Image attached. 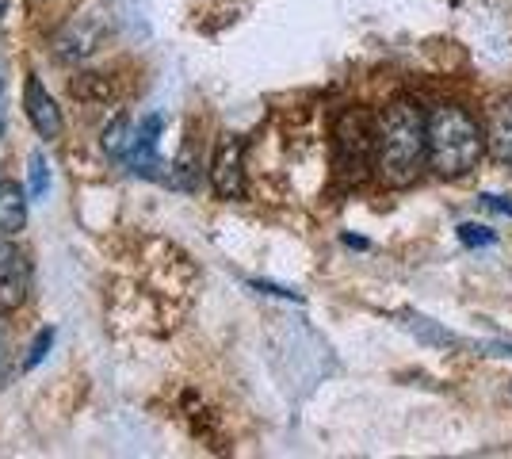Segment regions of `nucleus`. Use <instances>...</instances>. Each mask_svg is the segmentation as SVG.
I'll return each mask as SVG.
<instances>
[{"mask_svg":"<svg viewBox=\"0 0 512 459\" xmlns=\"http://www.w3.org/2000/svg\"><path fill=\"white\" fill-rule=\"evenodd\" d=\"M428 161V119L413 100H394L379 123L375 176L386 188H409Z\"/></svg>","mask_w":512,"mask_h":459,"instance_id":"1","label":"nucleus"},{"mask_svg":"<svg viewBox=\"0 0 512 459\" xmlns=\"http://www.w3.org/2000/svg\"><path fill=\"white\" fill-rule=\"evenodd\" d=\"M486 153V131L459 104H440L428 111V161L444 180H463L478 169Z\"/></svg>","mask_w":512,"mask_h":459,"instance_id":"2","label":"nucleus"},{"mask_svg":"<svg viewBox=\"0 0 512 459\" xmlns=\"http://www.w3.org/2000/svg\"><path fill=\"white\" fill-rule=\"evenodd\" d=\"M379 127L371 123V111H344L337 123V169L348 184H360L367 169H375Z\"/></svg>","mask_w":512,"mask_h":459,"instance_id":"3","label":"nucleus"},{"mask_svg":"<svg viewBox=\"0 0 512 459\" xmlns=\"http://www.w3.org/2000/svg\"><path fill=\"white\" fill-rule=\"evenodd\" d=\"M161 127H165V119L161 115H146V119H138L134 127H130V138L123 153H119V165L134 176H146V180H165V165H161V157H157V138H161Z\"/></svg>","mask_w":512,"mask_h":459,"instance_id":"4","label":"nucleus"},{"mask_svg":"<svg viewBox=\"0 0 512 459\" xmlns=\"http://www.w3.org/2000/svg\"><path fill=\"white\" fill-rule=\"evenodd\" d=\"M211 180H214V192L222 199L245 196V142L237 134H226L218 142L211 161Z\"/></svg>","mask_w":512,"mask_h":459,"instance_id":"5","label":"nucleus"},{"mask_svg":"<svg viewBox=\"0 0 512 459\" xmlns=\"http://www.w3.org/2000/svg\"><path fill=\"white\" fill-rule=\"evenodd\" d=\"M31 291V261L8 238H0V314L23 306Z\"/></svg>","mask_w":512,"mask_h":459,"instance_id":"6","label":"nucleus"},{"mask_svg":"<svg viewBox=\"0 0 512 459\" xmlns=\"http://www.w3.org/2000/svg\"><path fill=\"white\" fill-rule=\"evenodd\" d=\"M23 108H27V119H31V127L43 134V138H58L62 134V111L54 104V96L43 88V81L31 73L27 77V85H23Z\"/></svg>","mask_w":512,"mask_h":459,"instance_id":"7","label":"nucleus"},{"mask_svg":"<svg viewBox=\"0 0 512 459\" xmlns=\"http://www.w3.org/2000/svg\"><path fill=\"white\" fill-rule=\"evenodd\" d=\"M486 146L501 165H512V96L497 100L490 108V123H486Z\"/></svg>","mask_w":512,"mask_h":459,"instance_id":"8","label":"nucleus"},{"mask_svg":"<svg viewBox=\"0 0 512 459\" xmlns=\"http://www.w3.org/2000/svg\"><path fill=\"white\" fill-rule=\"evenodd\" d=\"M100 46V27H85V23H69L58 35V58L62 62H81Z\"/></svg>","mask_w":512,"mask_h":459,"instance_id":"9","label":"nucleus"},{"mask_svg":"<svg viewBox=\"0 0 512 459\" xmlns=\"http://www.w3.org/2000/svg\"><path fill=\"white\" fill-rule=\"evenodd\" d=\"M69 96L81 100V104L100 108V104H111V100L119 96V88H115V81L104 77V73H81L77 81H69Z\"/></svg>","mask_w":512,"mask_h":459,"instance_id":"10","label":"nucleus"},{"mask_svg":"<svg viewBox=\"0 0 512 459\" xmlns=\"http://www.w3.org/2000/svg\"><path fill=\"white\" fill-rule=\"evenodd\" d=\"M27 222V199L20 184H0V238H12Z\"/></svg>","mask_w":512,"mask_h":459,"instance_id":"11","label":"nucleus"},{"mask_svg":"<svg viewBox=\"0 0 512 459\" xmlns=\"http://www.w3.org/2000/svg\"><path fill=\"white\" fill-rule=\"evenodd\" d=\"M169 180H172V188H180V192H195V188H199V153H195L192 142L180 150Z\"/></svg>","mask_w":512,"mask_h":459,"instance_id":"12","label":"nucleus"},{"mask_svg":"<svg viewBox=\"0 0 512 459\" xmlns=\"http://www.w3.org/2000/svg\"><path fill=\"white\" fill-rule=\"evenodd\" d=\"M130 115H115V123L104 131V150H107V157H115L119 161V153H123V146H127V138H130Z\"/></svg>","mask_w":512,"mask_h":459,"instance_id":"13","label":"nucleus"},{"mask_svg":"<svg viewBox=\"0 0 512 459\" xmlns=\"http://www.w3.org/2000/svg\"><path fill=\"white\" fill-rule=\"evenodd\" d=\"M459 241H463L467 249H486V245H497V234H493L490 226H478V222H463V226H459Z\"/></svg>","mask_w":512,"mask_h":459,"instance_id":"14","label":"nucleus"},{"mask_svg":"<svg viewBox=\"0 0 512 459\" xmlns=\"http://www.w3.org/2000/svg\"><path fill=\"white\" fill-rule=\"evenodd\" d=\"M46 188H50V165L43 153H31V196L43 199Z\"/></svg>","mask_w":512,"mask_h":459,"instance_id":"15","label":"nucleus"},{"mask_svg":"<svg viewBox=\"0 0 512 459\" xmlns=\"http://www.w3.org/2000/svg\"><path fill=\"white\" fill-rule=\"evenodd\" d=\"M50 345H54V329H46V333H39V341H35V349H31V356H27V368H35V364L43 360L46 352H50Z\"/></svg>","mask_w":512,"mask_h":459,"instance_id":"16","label":"nucleus"},{"mask_svg":"<svg viewBox=\"0 0 512 459\" xmlns=\"http://www.w3.org/2000/svg\"><path fill=\"white\" fill-rule=\"evenodd\" d=\"M482 207H490V211H501V215H512V199L493 196V192H486V196H482Z\"/></svg>","mask_w":512,"mask_h":459,"instance_id":"17","label":"nucleus"},{"mask_svg":"<svg viewBox=\"0 0 512 459\" xmlns=\"http://www.w3.org/2000/svg\"><path fill=\"white\" fill-rule=\"evenodd\" d=\"M8 4H12V0H0V20H4V12H8Z\"/></svg>","mask_w":512,"mask_h":459,"instance_id":"18","label":"nucleus"},{"mask_svg":"<svg viewBox=\"0 0 512 459\" xmlns=\"http://www.w3.org/2000/svg\"><path fill=\"white\" fill-rule=\"evenodd\" d=\"M0 134H4V108H0Z\"/></svg>","mask_w":512,"mask_h":459,"instance_id":"19","label":"nucleus"}]
</instances>
